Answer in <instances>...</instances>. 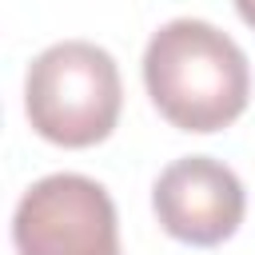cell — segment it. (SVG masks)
I'll list each match as a JSON object with an SVG mask.
<instances>
[{
  "label": "cell",
  "mask_w": 255,
  "mask_h": 255,
  "mask_svg": "<svg viewBox=\"0 0 255 255\" xmlns=\"http://www.w3.org/2000/svg\"><path fill=\"white\" fill-rule=\"evenodd\" d=\"M143 84L159 116L179 131H219L235 124L251 96L243 48L207 20H167L143 48Z\"/></svg>",
  "instance_id": "6da1fadb"
},
{
  "label": "cell",
  "mask_w": 255,
  "mask_h": 255,
  "mask_svg": "<svg viewBox=\"0 0 255 255\" xmlns=\"http://www.w3.org/2000/svg\"><path fill=\"white\" fill-rule=\"evenodd\" d=\"M124 108V84L112 52L88 40L44 48L24 76V112L36 135L60 147H92L112 135Z\"/></svg>",
  "instance_id": "7a4b0ae2"
},
{
  "label": "cell",
  "mask_w": 255,
  "mask_h": 255,
  "mask_svg": "<svg viewBox=\"0 0 255 255\" xmlns=\"http://www.w3.org/2000/svg\"><path fill=\"white\" fill-rule=\"evenodd\" d=\"M12 243L16 255H124L112 195L76 171L44 175L20 195Z\"/></svg>",
  "instance_id": "3957f363"
},
{
  "label": "cell",
  "mask_w": 255,
  "mask_h": 255,
  "mask_svg": "<svg viewBox=\"0 0 255 255\" xmlns=\"http://www.w3.org/2000/svg\"><path fill=\"white\" fill-rule=\"evenodd\" d=\"M159 227L191 247H215L235 235L247 211L239 175L211 155H183L167 163L151 187Z\"/></svg>",
  "instance_id": "277c9868"
},
{
  "label": "cell",
  "mask_w": 255,
  "mask_h": 255,
  "mask_svg": "<svg viewBox=\"0 0 255 255\" xmlns=\"http://www.w3.org/2000/svg\"><path fill=\"white\" fill-rule=\"evenodd\" d=\"M235 12L243 16V24L255 32V0H235Z\"/></svg>",
  "instance_id": "5b68a950"
}]
</instances>
